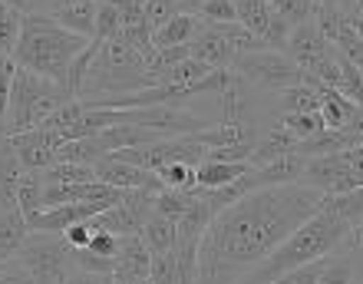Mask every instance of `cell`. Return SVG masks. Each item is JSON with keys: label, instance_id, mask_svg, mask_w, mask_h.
Masks as SVG:
<instances>
[{"label": "cell", "instance_id": "obj_36", "mask_svg": "<svg viewBox=\"0 0 363 284\" xmlns=\"http://www.w3.org/2000/svg\"><path fill=\"white\" fill-rule=\"evenodd\" d=\"M195 17L205 20V23H231V20H238L235 17V0H205Z\"/></svg>", "mask_w": 363, "mask_h": 284}, {"label": "cell", "instance_id": "obj_14", "mask_svg": "<svg viewBox=\"0 0 363 284\" xmlns=\"http://www.w3.org/2000/svg\"><path fill=\"white\" fill-rule=\"evenodd\" d=\"M304 155H281L274 162H264V165H251L248 175H241L245 189H268V185H291V182H301V172H304Z\"/></svg>", "mask_w": 363, "mask_h": 284}, {"label": "cell", "instance_id": "obj_34", "mask_svg": "<svg viewBox=\"0 0 363 284\" xmlns=\"http://www.w3.org/2000/svg\"><path fill=\"white\" fill-rule=\"evenodd\" d=\"M281 123L291 129V133L297 136V139H307V136H314L324 129V119H320V113H284L281 116Z\"/></svg>", "mask_w": 363, "mask_h": 284}, {"label": "cell", "instance_id": "obj_16", "mask_svg": "<svg viewBox=\"0 0 363 284\" xmlns=\"http://www.w3.org/2000/svg\"><path fill=\"white\" fill-rule=\"evenodd\" d=\"M297 142L301 139H297L284 123H274L258 136L248 162L251 165H264V162H274V159H281V155H291V152H297Z\"/></svg>", "mask_w": 363, "mask_h": 284}, {"label": "cell", "instance_id": "obj_25", "mask_svg": "<svg viewBox=\"0 0 363 284\" xmlns=\"http://www.w3.org/2000/svg\"><path fill=\"white\" fill-rule=\"evenodd\" d=\"M96 169L93 165H83V162H53L43 169V182L47 185H83V182H93Z\"/></svg>", "mask_w": 363, "mask_h": 284}, {"label": "cell", "instance_id": "obj_32", "mask_svg": "<svg viewBox=\"0 0 363 284\" xmlns=\"http://www.w3.org/2000/svg\"><path fill=\"white\" fill-rule=\"evenodd\" d=\"M23 17H27V13H20V10L0 13V53H4V57H13L17 40H20V27H23Z\"/></svg>", "mask_w": 363, "mask_h": 284}, {"label": "cell", "instance_id": "obj_44", "mask_svg": "<svg viewBox=\"0 0 363 284\" xmlns=\"http://www.w3.org/2000/svg\"><path fill=\"white\" fill-rule=\"evenodd\" d=\"M60 7V0H23V13H37V17H50Z\"/></svg>", "mask_w": 363, "mask_h": 284}, {"label": "cell", "instance_id": "obj_26", "mask_svg": "<svg viewBox=\"0 0 363 284\" xmlns=\"http://www.w3.org/2000/svg\"><path fill=\"white\" fill-rule=\"evenodd\" d=\"M317 284H357V268L350 255L340 248L334 255H327L324 265H320V275H317Z\"/></svg>", "mask_w": 363, "mask_h": 284}, {"label": "cell", "instance_id": "obj_11", "mask_svg": "<svg viewBox=\"0 0 363 284\" xmlns=\"http://www.w3.org/2000/svg\"><path fill=\"white\" fill-rule=\"evenodd\" d=\"M189 57L201 60V63L211 67V70H231V63H235L238 53H235V47L228 43V37H225L215 23H205V20H201L199 33H195L191 43H189Z\"/></svg>", "mask_w": 363, "mask_h": 284}, {"label": "cell", "instance_id": "obj_30", "mask_svg": "<svg viewBox=\"0 0 363 284\" xmlns=\"http://www.w3.org/2000/svg\"><path fill=\"white\" fill-rule=\"evenodd\" d=\"M159 175V185L162 189H195V165H185V162H165L155 169Z\"/></svg>", "mask_w": 363, "mask_h": 284}, {"label": "cell", "instance_id": "obj_18", "mask_svg": "<svg viewBox=\"0 0 363 284\" xmlns=\"http://www.w3.org/2000/svg\"><path fill=\"white\" fill-rule=\"evenodd\" d=\"M201 20L195 13H175L162 23V27L152 30V43L155 47H189L191 37L199 33Z\"/></svg>", "mask_w": 363, "mask_h": 284}, {"label": "cell", "instance_id": "obj_20", "mask_svg": "<svg viewBox=\"0 0 363 284\" xmlns=\"http://www.w3.org/2000/svg\"><path fill=\"white\" fill-rule=\"evenodd\" d=\"M30 228H27V218L20 209H7L0 212V261H10V258L20 255V248L27 241Z\"/></svg>", "mask_w": 363, "mask_h": 284}, {"label": "cell", "instance_id": "obj_27", "mask_svg": "<svg viewBox=\"0 0 363 284\" xmlns=\"http://www.w3.org/2000/svg\"><path fill=\"white\" fill-rule=\"evenodd\" d=\"M17 209L23 215L43 209V169H27L17 185Z\"/></svg>", "mask_w": 363, "mask_h": 284}, {"label": "cell", "instance_id": "obj_5", "mask_svg": "<svg viewBox=\"0 0 363 284\" xmlns=\"http://www.w3.org/2000/svg\"><path fill=\"white\" fill-rule=\"evenodd\" d=\"M73 96L63 83H53L47 76L30 73V70L17 67L13 73V86H10V106H7V136L27 133V129H40L47 123V116L69 103Z\"/></svg>", "mask_w": 363, "mask_h": 284}, {"label": "cell", "instance_id": "obj_43", "mask_svg": "<svg viewBox=\"0 0 363 284\" xmlns=\"http://www.w3.org/2000/svg\"><path fill=\"white\" fill-rule=\"evenodd\" d=\"M63 238H67L69 245L79 251V248L89 245V238H93V225H89V222H77V225H69L67 231H63Z\"/></svg>", "mask_w": 363, "mask_h": 284}, {"label": "cell", "instance_id": "obj_42", "mask_svg": "<svg viewBox=\"0 0 363 284\" xmlns=\"http://www.w3.org/2000/svg\"><path fill=\"white\" fill-rule=\"evenodd\" d=\"M63 284H113V275H103V271H83V268H73Z\"/></svg>", "mask_w": 363, "mask_h": 284}, {"label": "cell", "instance_id": "obj_7", "mask_svg": "<svg viewBox=\"0 0 363 284\" xmlns=\"http://www.w3.org/2000/svg\"><path fill=\"white\" fill-rule=\"evenodd\" d=\"M17 258L30 268L37 284H63V278L77 268V248L60 231H30Z\"/></svg>", "mask_w": 363, "mask_h": 284}, {"label": "cell", "instance_id": "obj_38", "mask_svg": "<svg viewBox=\"0 0 363 284\" xmlns=\"http://www.w3.org/2000/svg\"><path fill=\"white\" fill-rule=\"evenodd\" d=\"M0 284H37V281H33L30 268L20 258H10V261L0 265Z\"/></svg>", "mask_w": 363, "mask_h": 284}, {"label": "cell", "instance_id": "obj_24", "mask_svg": "<svg viewBox=\"0 0 363 284\" xmlns=\"http://www.w3.org/2000/svg\"><path fill=\"white\" fill-rule=\"evenodd\" d=\"M317 106H320V93L307 83L287 86V89L277 93V109H281V116L284 113H317Z\"/></svg>", "mask_w": 363, "mask_h": 284}, {"label": "cell", "instance_id": "obj_49", "mask_svg": "<svg viewBox=\"0 0 363 284\" xmlns=\"http://www.w3.org/2000/svg\"><path fill=\"white\" fill-rule=\"evenodd\" d=\"M7 10H10V7H7V4H4V0H0V13H7Z\"/></svg>", "mask_w": 363, "mask_h": 284}, {"label": "cell", "instance_id": "obj_17", "mask_svg": "<svg viewBox=\"0 0 363 284\" xmlns=\"http://www.w3.org/2000/svg\"><path fill=\"white\" fill-rule=\"evenodd\" d=\"M27 165L20 162L7 136H0V212L17 209V185L23 179Z\"/></svg>", "mask_w": 363, "mask_h": 284}, {"label": "cell", "instance_id": "obj_28", "mask_svg": "<svg viewBox=\"0 0 363 284\" xmlns=\"http://www.w3.org/2000/svg\"><path fill=\"white\" fill-rule=\"evenodd\" d=\"M324 209H330L334 215H340L347 225L354 228L357 222L363 218V189H354V192H340V195H324L320 199Z\"/></svg>", "mask_w": 363, "mask_h": 284}, {"label": "cell", "instance_id": "obj_19", "mask_svg": "<svg viewBox=\"0 0 363 284\" xmlns=\"http://www.w3.org/2000/svg\"><path fill=\"white\" fill-rule=\"evenodd\" d=\"M251 172V162H215L205 159L201 165H195V182L201 189H221V185H231L238 182L241 175Z\"/></svg>", "mask_w": 363, "mask_h": 284}, {"label": "cell", "instance_id": "obj_9", "mask_svg": "<svg viewBox=\"0 0 363 284\" xmlns=\"http://www.w3.org/2000/svg\"><path fill=\"white\" fill-rule=\"evenodd\" d=\"M301 182L311 185V189H317L320 195H340V192L363 189L360 179H357V172L350 169V162L344 159V152L307 159L304 172H301Z\"/></svg>", "mask_w": 363, "mask_h": 284}, {"label": "cell", "instance_id": "obj_6", "mask_svg": "<svg viewBox=\"0 0 363 284\" xmlns=\"http://www.w3.org/2000/svg\"><path fill=\"white\" fill-rule=\"evenodd\" d=\"M231 73L238 76L241 83H248L251 89H264V93H281L287 86H297L307 80V73L287 53L268 47L238 53L231 63Z\"/></svg>", "mask_w": 363, "mask_h": 284}, {"label": "cell", "instance_id": "obj_1", "mask_svg": "<svg viewBox=\"0 0 363 284\" xmlns=\"http://www.w3.org/2000/svg\"><path fill=\"white\" fill-rule=\"evenodd\" d=\"M320 199L304 182L245 192L205 228L195 255V284H238L320 209Z\"/></svg>", "mask_w": 363, "mask_h": 284}, {"label": "cell", "instance_id": "obj_29", "mask_svg": "<svg viewBox=\"0 0 363 284\" xmlns=\"http://www.w3.org/2000/svg\"><path fill=\"white\" fill-rule=\"evenodd\" d=\"M123 30V20H119V7L116 0H96V30L93 40H116Z\"/></svg>", "mask_w": 363, "mask_h": 284}, {"label": "cell", "instance_id": "obj_41", "mask_svg": "<svg viewBox=\"0 0 363 284\" xmlns=\"http://www.w3.org/2000/svg\"><path fill=\"white\" fill-rule=\"evenodd\" d=\"M116 245H119V235H113V231H106V228H93V238H89V251H96V255L103 258H113L116 255Z\"/></svg>", "mask_w": 363, "mask_h": 284}, {"label": "cell", "instance_id": "obj_13", "mask_svg": "<svg viewBox=\"0 0 363 284\" xmlns=\"http://www.w3.org/2000/svg\"><path fill=\"white\" fill-rule=\"evenodd\" d=\"M7 139L27 169H47V165H53L57 146L63 142L57 133H50L43 126L40 129H27V133H17V136H7Z\"/></svg>", "mask_w": 363, "mask_h": 284}, {"label": "cell", "instance_id": "obj_48", "mask_svg": "<svg viewBox=\"0 0 363 284\" xmlns=\"http://www.w3.org/2000/svg\"><path fill=\"white\" fill-rule=\"evenodd\" d=\"M354 17H363V0H357L354 4Z\"/></svg>", "mask_w": 363, "mask_h": 284}, {"label": "cell", "instance_id": "obj_47", "mask_svg": "<svg viewBox=\"0 0 363 284\" xmlns=\"http://www.w3.org/2000/svg\"><path fill=\"white\" fill-rule=\"evenodd\" d=\"M350 23H354V30L363 37V17H354V13H350Z\"/></svg>", "mask_w": 363, "mask_h": 284}, {"label": "cell", "instance_id": "obj_33", "mask_svg": "<svg viewBox=\"0 0 363 284\" xmlns=\"http://www.w3.org/2000/svg\"><path fill=\"white\" fill-rule=\"evenodd\" d=\"M17 73V60L0 57V136H7V106H10V86Z\"/></svg>", "mask_w": 363, "mask_h": 284}, {"label": "cell", "instance_id": "obj_8", "mask_svg": "<svg viewBox=\"0 0 363 284\" xmlns=\"http://www.w3.org/2000/svg\"><path fill=\"white\" fill-rule=\"evenodd\" d=\"M155 212V192L149 189H129L123 192V199L116 202L113 209L99 212L89 218L93 228H106L113 235H139V228L145 225V218Z\"/></svg>", "mask_w": 363, "mask_h": 284}, {"label": "cell", "instance_id": "obj_31", "mask_svg": "<svg viewBox=\"0 0 363 284\" xmlns=\"http://www.w3.org/2000/svg\"><path fill=\"white\" fill-rule=\"evenodd\" d=\"M191 202V189H159L155 192V212L169 215L172 222H179L182 212L189 209Z\"/></svg>", "mask_w": 363, "mask_h": 284}, {"label": "cell", "instance_id": "obj_39", "mask_svg": "<svg viewBox=\"0 0 363 284\" xmlns=\"http://www.w3.org/2000/svg\"><path fill=\"white\" fill-rule=\"evenodd\" d=\"M340 251H347L357 271H363V218L357 222L354 228H350V231H347V238H344V245H340Z\"/></svg>", "mask_w": 363, "mask_h": 284}, {"label": "cell", "instance_id": "obj_2", "mask_svg": "<svg viewBox=\"0 0 363 284\" xmlns=\"http://www.w3.org/2000/svg\"><path fill=\"white\" fill-rule=\"evenodd\" d=\"M347 231H350V225H347L344 218L320 205L314 215L307 218V222H301V225H297L255 271H248V275L241 278L238 284H271L274 278L291 271V268H301V265H307V261H320V258L334 255L337 248L344 245Z\"/></svg>", "mask_w": 363, "mask_h": 284}, {"label": "cell", "instance_id": "obj_35", "mask_svg": "<svg viewBox=\"0 0 363 284\" xmlns=\"http://www.w3.org/2000/svg\"><path fill=\"white\" fill-rule=\"evenodd\" d=\"M149 281H152V284H179V268H175V255H172V251L152 255V265H149Z\"/></svg>", "mask_w": 363, "mask_h": 284}, {"label": "cell", "instance_id": "obj_40", "mask_svg": "<svg viewBox=\"0 0 363 284\" xmlns=\"http://www.w3.org/2000/svg\"><path fill=\"white\" fill-rule=\"evenodd\" d=\"M77 268L83 271H103V275H113V258H103L89 251V248H79L77 251Z\"/></svg>", "mask_w": 363, "mask_h": 284}, {"label": "cell", "instance_id": "obj_10", "mask_svg": "<svg viewBox=\"0 0 363 284\" xmlns=\"http://www.w3.org/2000/svg\"><path fill=\"white\" fill-rule=\"evenodd\" d=\"M284 53L294 60L301 70H311V67H317L320 60L334 57V43L320 33V27H317L314 20H304V23L291 27L287 43H284Z\"/></svg>", "mask_w": 363, "mask_h": 284}, {"label": "cell", "instance_id": "obj_15", "mask_svg": "<svg viewBox=\"0 0 363 284\" xmlns=\"http://www.w3.org/2000/svg\"><path fill=\"white\" fill-rule=\"evenodd\" d=\"M149 265H152V255H149V248L143 245V238L119 235V245H116V255H113V278L116 281H125V278H149Z\"/></svg>", "mask_w": 363, "mask_h": 284}, {"label": "cell", "instance_id": "obj_46", "mask_svg": "<svg viewBox=\"0 0 363 284\" xmlns=\"http://www.w3.org/2000/svg\"><path fill=\"white\" fill-rule=\"evenodd\" d=\"M113 284H152L149 278H125V281H116L113 278Z\"/></svg>", "mask_w": 363, "mask_h": 284}, {"label": "cell", "instance_id": "obj_22", "mask_svg": "<svg viewBox=\"0 0 363 284\" xmlns=\"http://www.w3.org/2000/svg\"><path fill=\"white\" fill-rule=\"evenodd\" d=\"M139 238L143 245L149 248V255H162V251H172L175 248V222L162 212H152L145 218V225L139 228Z\"/></svg>", "mask_w": 363, "mask_h": 284}, {"label": "cell", "instance_id": "obj_3", "mask_svg": "<svg viewBox=\"0 0 363 284\" xmlns=\"http://www.w3.org/2000/svg\"><path fill=\"white\" fill-rule=\"evenodd\" d=\"M155 86L152 73L145 70V60L139 50H133L125 40H93V57L83 73L79 99L89 106H106L113 99H123L129 93Z\"/></svg>", "mask_w": 363, "mask_h": 284}, {"label": "cell", "instance_id": "obj_12", "mask_svg": "<svg viewBox=\"0 0 363 284\" xmlns=\"http://www.w3.org/2000/svg\"><path fill=\"white\" fill-rule=\"evenodd\" d=\"M93 169H96V179H99V182H106V185H116V189H123V192H129V189L159 192V189H162L155 172H145V169H139V165H133V162L113 159V155L99 159Z\"/></svg>", "mask_w": 363, "mask_h": 284}, {"label": "cell", "instance_id": "obj_37", "mask_svg": "<svg viewBox=\"0 0 363 284\" xmlns=\"http://www.w3.org/2000/svg\"><path fill=\"white\" fill-rule=\"evenodd\" d=\"M320 265H324V258H320V261H307V265H301V268H291V271H284V275L274 278L271 284H317Z\"/></svg>", "mask_w": 363, "mask_h": 284}, {"label": "cell", "instance_id": "obj_23", "mask_svg": "<svg viewBox=\"0 0 363 284\" xmlns=\"http://www.w3.org/2000/svg\"><path fill=\"white\" fill-rule=\"evenodd\" d=\"M50 17L57 20L60 27L73 30V33H83V37L93 40L96 30V0H77V4H67V7H57Z\"/></svg>", "mask_w": 363, "mask_h": 284}, {"label": "cell", "instance_id": "obj_45", "mask_svg": "<svg viewBox=\"0 0 363 284\" xmlns=\"http://www.w3.org/2000/svg\"><path fill=\"white\" fill-rule=\"evenodd\" d=\"M324 7H334V10H344V13H354V4L357 0H320Z\"/></svg>", "mask_w": 363, "mask_h": 284}, {"label": "cell", "instance_id": "obj_21", "mask_svg": "<svg viewBox=\"0 0 363 284\" xmlns=\"http://www.w3.org/2000/svg\"><path fill=\"white\" fill-rule=\"evenodd\" d=\"M320 93V106H317V113L324 119L327 129H344L350 123V116L357 113V103L354 99H347L340 89H330V86H320L317 89Z\"/></svg>", "mask_w": 363, "mask_h": 284}, {"label": "cell", "instance_id": "obj_4", "mask_svg": "<svg viewBox=\"0 0 363 284\" xmlns=\"http://www.w3.org/2000/svg\"><path fill=\"white\" fill-rule=\"evenodd\" d=\"M86 47H89V37L60 27L53 17L27 13L23 27H20L13 60H17V67L30 70V73H40V76H47V80H53V83L67 86L73 60Z\"/></svg>", "mask_w": 363, "mask_h": 284}, {"label": "cell", "instance_id": "obj_50", "mask_svg": "<svg viewBox=\"0 0 363 284\" xmlns=\"http://www.w3.org/2000/svg\"><path fill=\"white\" fill-rule=\"evenodd\" d=\"M357 284H363V271H357Z\"/></svg>", "mask_w": 363, "mask_h": 284}]
</instances>
